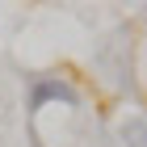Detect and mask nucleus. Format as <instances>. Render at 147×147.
I'll return each instance as SVG.
<instances>
[{
  "instance_id": "nucleus-2",
  "label": "nucleus",
  "mask_w": 147,
  "mask_h": 147,
  "mask_svg": "<svg viewBox=\"0 0 147 147\" xmlns=\"http://www.w3.org/2000/svg\"><path fill=\"white\" fill-rule=\"evenodd\" d=\"M118 135H122L126 147H147V118H126L118 126Z\"/></svg>"
},
{
  "instance_id": "nucleus-1",
  "label": "nucleus",
  "mask_w": 147,
  "mask_h": 147,
  "mask_svg": "<svg viewBox=\"0 0 147 147\" xmlns=\"http://www.w3.org/2000/svg\"><path fill=\"white\" fill-rule=\"evenodd\" d=\"M46 101H63V105L76 109V105H80V92L71 88L67 80H59V76H34V80H30V92H25V109L38 113Z\"/></svg>"
},
{
  "instance_id": "nucleus-3",
  "label": "nucleus",
  "mask_w": 147,
  "mask_h": 147,
  "mask_svg": "<svg viewBox=\"0 0 147 147\" xmlns=\"http://www.w3.org/2000/svg\"><path fill=\"white\" fill-rule=\"evenodd\" d=\"M143 9H147V4H143Z\"/></svg>"
}]
</instances>
